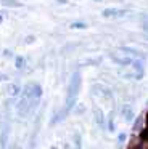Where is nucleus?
Returning a JSON list of instances; mask_svg holds the SVG:
<instances>
[{
    "instance_id": "obj_12",
    "label": "nucleus",
    "mask_w": 148,
    "mask_h": 149,
    "mask_svg": "<svg viewBox=\"0 0 148 149\" xmlns=\"http://www.w3.org/2000/svg\"><path fill=\"white\" fill-rule=\"evenodd\" d=\"M69 27H71V29H74V31H80V29H87L89 24L84 23V21H74V23L69 24Z\"/></svg>"
},
{
    "instance_id": "obj_1",
    "label": "nucleus",
    "mask_w": 148,
    "mask_h": 149,
    "mask_svg": "<svg viewBox=\"0 0 148 149\" xmlns=\"http://www.w3.org/2000/svg\"><path fill=\"white\" fill-rule=\"evenodd\" d=\"M79 88H80V72L76 71L73 75H71L69 85H68V95H66V106H64V111L69 112L74 107L77 101V95H79Z\"/></svg>"
},
{
    "instance_id": "obj_20",
    "label": "nucleus",
    "mask_w": 148,
    "mask_h": 149,
    "mask_svg": "<svg viewBox=\"0 0 148 149\" xmlns=\"http://www.w3.org/2000/svg\"><path fill=\"white\" fill-rule=\"evenodd\" d=\"M145 39H147V40H148V34H147V37H145Z\"/></svg>"
},
{
    "instance_id": "obj_15",
    "label": "nucleus",
    "mask_w": 148,
    "mask_h": 149,
    "mask_svg": "<svg viewBox=\"0 0 148 149\" xmlns=\"http://www.w3.org/2000/svg\"><path fill=\"white\" fill-rule=\"evenodd\" d=\"M74 141H76V146H77V148H80V136H79V135L74 136Z\"/></svg>"
},
{
    "instance_id": "obj_21",
    "label": "nucleus",
    "mask_w": 148,
    "mask_h": 149,
    "mask_svg": "<svg viewBox=\"0 0 148 149\" xmlns=\"http://www.w3.org/2000/svg\"><path fill=\"white\" fill-rule=\"evenodd\" d=\"M11 149H15V148H11Z\"/></svg>"
},
{
    "instance_id": "obj_13",
    "label": "nucleus",
    "mask_w": 148,
    "mask_h": 149,
    "mask_svg": "<svg viewBox=\"0 0 148 149\" xmlns=\"http://www.w3.org/2000/svg\"><path fill=\"white\" fill-rule=\"evenodd\" d=\"M26 66V58L24 56H21V55H18L15 58V68L16 69H23Z\"/></svg>"
},
{
    "instance_id": "obj_11",
    "label": "nucleus",
    "mask_w": 148,
    "mask_h": 149,
    "mask_svg": "<svg viewBox=\"0 0 148 149\" xmlns=\"http://www.w3.org/2000/svg\"><path fill=\"white\" fill-rule=\"evenodd\" d=\"M6 91H8L10 96H18V95L21 93V88H19L18 84H10L8 88H6Z\"/></svg>"
},
{
    "instance_id": "obj_16",
    "label": "nucleus",
    "mask_w": 148,
    "mask_h": 149,
    "mask_svg": "<svg viewBox=\"0 0 148 149\" xmlns=\"http://www.w3.org/2000/svg\"><path fill=\"white\" fill-rule=\"evenodd\" d=\"M118 139H119V143H124L125 141V133H121V135L118 136Z\"/></svg>"
},
{
    "instance_id": "obj_4",
    "label": "nucleus",
    "mask_w": 148,
    "mask_h": 149,
    "mask_svg": "<svg viewBox=\"0 0 148 149\" xmlns=\"http://www.w3.org/2000/svg\"><path fill=\"white\" fill-rule=\"evenodd\" d=\"M119 52L124 53V55H127V56H130V58H138V59L147 58V55H145L143 52H140L138 48H134V47H121Z\"/></svg>"
},
{
    "instance_id": "obj_19",
    "label": "nucleus",
    "mask_w": 148,
    "mask_h": 149,
    "mask_svg": "<svg viewBox=\"0 0 148 149\" xmlns=\"http://www.w3.org/2000/svg\"><path fill=\"white\" fill-rule=\"evenodd\" d=\"M93 2H97V3H98V2H103V0H93Z\"/></svg>"
},
{
    "instance_id": "obj_10",
    "label": "nucleus",
    "mask_w": 148,
    "mask_h": 149,
    "mask_svg": "<svg viewBox=\"0 0 148 149\" xmlns=\"http://www.w3.org/2000/svg\"><path fill=\"white\" fill-rule=\"evenodd\" d=\"M0 3L6 8H23V3L18 0H0Z\"/></svg>"
},
{
    "instance_id": "obj_7",
    "label": "nucleus",
    "mask_w": 148,
    "mask_h": 149,
    "mask_svg": "<svg viewBox=\"0 0 148 149\" xmlns=\"http://www.w3.org/2000/svg\"><path fill=\"white\" fill-rule=\"evenodd\" d=\"M8 135H10V127H8V123H3L2 135H0V149H5L6 141H8Z\"/></svg>"
},
{
    "instance_id": "obj_14",
    "label": "nucleus",
    "mask_w": 148,
    "mask_h": 149,
    "mask_svg": "<svg viewBox=\"0 0 148 149\" xmlns=\"http://www.w3.org/2000/svg\"><path fill=\"white\" fill-rule=\"evenodd\" d=\"M24 42H26V43H27V45H29V43H34V42H35V37H34V36H29V37H27V39H26V40H24Z\"/></svg>"
},
{
    "instance_id": "obj_9",
    "label": "nucleus",
    "mask_w": 148,
    "mask_h": 149,
    "mask_svg": "<svg viewBox=\"0 0 148 149\" xmlns=\"http://www.w3.org/2000/svg\"><path fill=\"white\" fill-rule=\"evenodd\" d=\"M93 114H95V120L100 127H105V114L100 107H93Z\"/></svg>"
},
{
    "instance_id": "obj_18",
    "label": "nucleus",
    "mask_w": 148,
    "mask_h": 149,
    "mask_svg": "<svg viewBox=\"0 0 148 149\" xmlns=\"http://www.w3.org/2000/svg\"><path fill=\"white\" fill-rule=\"evenodd\" d=\"M2 23H3V16L0 15V24H2Z\"/></svg>"
},
{
    "instance_id": "obj_2",
    "label": "nucleus",
    "mask_w": 148,
    "mask_h": 149,
    "mask_svg": "<svg viewBox=\"0 0 148 149\" xmlns=\"http://www.w3.org/2000/svg\"><path fill=\"white\" fill-rule=\"evenodd\" d=\"M23 95L27 100H40L42 96V87L39 84H27L23 90Z\"/></svg>"
},
{
    "instance_id": "obj_8",
    "label": "nucleus",
    "mask_w": 148,
    "mask_h": 149,
    "mask_svg": "<svg viewBox=\"0 0 148 149\" xmlns=\"http://www.w3.org/2000/svg\"><path fill=\"white\" fill-rule=\"evenodd\" d=\"M121 114H122V117H124L125 122H132V119H134V109H132L130 106H122L121 107Z\"/></svg>"
},
{
    "instance_id": "obj_3",
    "label": "nucleus",
    "mask_w": 148,
    "mask_h": 149,
    "mask_svg": "<svg viewBox=\"0 0 148 149\" xmlns=\"http://www.w3.org/2000/svg\"><path fill=\"white\" fill-rule=\"evenodd\" d=\"M127 15V10H121V8H106L101 11V16L106 19H111V18H124Z\"/></svg>"
},
{
    "instance_id": "obj_5",
    "label": "nucleus",
    "mask_w": 148,
    "mask_h": 149,
    "mask_svg": "<svg viewBox=\"0 0 148 149\" xmlns=\"http://www.w3.org/2000/svg\"><path fill=\"white\" fill-rule=\"evenodd\" d=\"M111 59H113V63H116L118 66H130L132 61H134V58L124 55V53H122V56H121V52L119 53H111Z\"/></svg>"
},
{
    "instance_id": "obj_6",
    "label": "nucleus",
    "mask_w": 148,
    "mask_h": 149,
    "mask_svg": "<svg viewBox=\"0 0 148 149\" xmlns=\"http://www.w3.org/2000/svg\"><path fill=\"white\" fill-rule=\"evenodd\" d=\"M132 68H134L135 74V80H142L143 79V71H145V64H143V59H138V58H134V61H132Z\"/></svg>"
},
{
    "instance_id": "obj_17",
    "label": "nucleus",
    "mask_w": 148,
    "mask_h": 149,
    "mask_svg": "<svg viewBox=\"0 0 148 149\" xmlns=\"http://www.w3.org/2000/svg\"><path fill=\"white\" fill-rule=\"evenodd\" d=\"M58 3H68V0H56Z\"/></svg>"
}]
</instances>
